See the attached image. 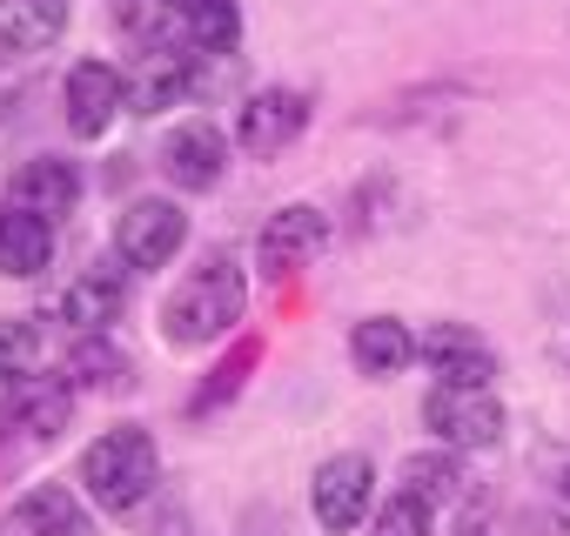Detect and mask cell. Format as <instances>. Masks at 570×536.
Wrapping results in <instances>:
<instances>
[{
  "instance_id": "14",
  "label": "cell",
  "mask_w": 570,
  "mask_h": 536,
  "mask_svg": "<svg viewBox=\"0 0 570 536\" xmlns=\"http://www.w3.org/2000/svg\"><path fill=\"white\" fill-rule=\"evenodd\" d=\"M14 536H95V516L81 509V496L75 489H61V483H41V489H28L21 503H14Z\"/></svg>"
},
{
  "instance_id": "19",
  "label": "cell",
  "mask_w": 570,
  "mask_h": 536,
  "mask_svg": "<svg viewBox=\"0 0 570 536\" xmlns=\"http://www.w3.org/2000/svg\"><path fill=\"white\" fill-rule=\"evenodd\" d=\"M68 383L75 389H121L128 383V356L108 336H81L75 356H68Z\"/></svg>"
},
{
  "instance_id": "7",
  "label": "cell",
  "mask_w": 570,
  "mask_h": 536,
  "mask_svg": "<svg viewBox=\"0 0 570 536\" xmlns=\"http://www.w3.org/2000/svg\"><path fill=\"white\" fill-rule=\"evenodd\" d=\"M303 128H309V95H296V88H262L235 115V141L248 155H282Z\"/></svg>"
},
{
  "instance_id": "23",
  "label": "cell",
  "mask_w": 570,
  "mask_h": 536,
  "mask_svg": "<svg viewBox=\"0 0 570 536\" xmlns=\"http://www.w3.org/2000/svg\"><path fill=\"white\" fill-rule=\"evenodd\" d=\"M255 356H262V343H235V349H228V356L215 363V383H208V389L195 396V416H202V409H215V403H228V396L242 389V376L255 369Z\"/></svg>"
},
{
  "instance_id": "16",
  "label": "cell",
  "mask_w": 570,
  "mask_h": 536,
  "mask_svg": "<svg viewBox=\"0 0 570 536\" xmlns=\"http://www.w3.org/2000/svg\"><path fill=\"white\" fill-rule=\"evenodd\" d=\"M350 356H356V369L363 376H403L410 363H416V336L396 322V316H370V322H356V336H350Z\"/></svg>"
},
{
  "instance_id": "22",
  "label": "cell",
  "mask_w": 570,
  "mask_h": 536,
  "mask_svg": "<svg viewBox=\"0 0 570 536\" xmlns=\"http://www.w3.org/2000/svg\"><path fill=\"white\" fill-rule=\"evenodd\" d=\"M35 363H41V329L28 316H8V322H0V383L21 389Z\"/></svg>"
},
{
  "instance_id": "18",
  "label": "cell",
  "mask_w": 570,
  "mask_h": 536,
  "mask_svg": "<svg viewBox=\"0 0 570 536\" xmlns=\"http://www.w3.org/2000/svg\"><path fill=\"white\" fill-rule=\"evenodd\" d=\"M48 261H55V221H41V215L14 208L8 221H0V276L28 282V276H41Z\"/></svg>"
},
{
  "instance_id": "2",
  "label": "cell",
  "mask_w": 570,
  "mask_h": 536,
  "mask_svg": "<svg viewBox=\"0 0 570 536\" xmlns=\"http://www.w3.org/2000/svg\"><path fill=\"white\" fill-rule=\"evenodd\" d=\"M155 469H161L155 436L135 423H115L81 449V489L95 496V509H135L155 489Z\"/></svg>"
},
{
  "instance_id": "24",
  "label": "cell",
  "mask_w": 570,
  "mask_h": 536,
  "mask_svg": "<svg viewBox=\"0 0 570 536\" xmlns=\"http://www.w3.org/2000/svg\"><path fill=\"white\" fill-rule=\"evenodd\" d=\"M430 516H436V509H430L423 496H410V489H403V496H390V503L376 509L370 536H430Z\"/></svg>"
},
{
  "instance_id": "5",
  "label": "cell",
  "mask_w": 570,
  "mask_h": 536,
  "mask_svg": "<svg viewBox=\"0 0 570 536\" xmlns=\"http://www.w3.org/2000/svg\"><path fill=\"white\" fill-rule=\"evenodd\" d=\"M181 241H188V215L175 201H128L115 221V255L128 268H161L181 255Z\"/></svg>"
},
{
  "instance_id": "13",
  "label": "cell",
  "mask_w": 570,
  "mask_h": 536,
  "mask_svg": "<svg viewBox=\"0 0 570 536\" xmlns=\"http://www.w3.org/2000/svg\"><path fill=\"white\" fill-rule=\"evenodd\" d=\"M14 201H21L28 215H41V221L75 215V201H81V175H75V161H61V155H35V161H21V168H14Z\"/></svg>"
},
{
  "instance_id": "4",
  "label": "cell",
  "mask_w": 570,
  "mask_h": 536,
  "mask_svg": "<svg viewBox=\"0 0 570 536\" xmlns=\"http://www.w3.org/2000/svg\"><path fill=\"white\" fill-rule=\"evenodd\" d=\"M309 503H316V523L330 536L363 529V516L376 509V469H370V456H330L316 469V483H309Z\"/></svg>"
},
{
  "instance_id": "12",
  "label": "cell",
  "mask_w": 570,
  "mask_h": 536,
  "mask_svg": "<svg viewBox=\"0 0 570 536\" xmlns=\"http://www.w3.org/2000/svg\"><path fill=\"white\" fill-rule=\"evenodd\" d=\"M128 309V276L115 261H95L81 282H68V296H61V322H75L81 336H108V322Z\"/></svg>"
},
{
  "instance_id": "25",
  "label": "cell",
  "mask_w": 570,
  "mask_h": 536,
  "mask_svg": "<svg viewBox=\"0 0 570 536\" xmlns=\"http://www.w3.org/2000/svg\"><path fill=\"white\" fill-rule=\"evenodd\" d=\"M563 496H570V469H563Z\"/></svg>"
},
{
  "instance_id": "26",
  "label": "cell",
  "mask_w": 570,
  "mask_h": 536,
  "mask_svg": "<svg viewBox=\"0 0 570 536\" xmlns=\"http://www.w3.org/2000/svg\"><path fill=\"white\" fill-rule=\"evenodd\" d=\"M456 536H483V529H456Z\"/></svg>"
},
{
  "instance_id": "3",
  "label": "cell",
  "mask_w": 570,
  "mask_h": 536,
  "mask_svg": "<svg viewBox=\"0 0 570 536\" xmlns=\"http://www.w3.org/2000/svg\"><path fill=\"white\" fill-rule=\"evenodd\" d=\"M423 423H430L450 449H497V443H503V403H497L490 389L436 383L430 403H423Z\"/></svg>"
},
{
  "instance_id": "9",
  "label": "cell",
  "mask_w": 570,
  "mask_h": 536,
  "mask_svg": "<svg viewBox=\"0 0 570 536\" xmlns=\"http://www.w3.org/2000/svg\"><path fill=\"white\" fill-rule=\"evenodd\" d=\"M416 356H423L443 383H456V389H490V376H497L490 343L470 336L463 322H436V329H423V336H416Z\"/></svg>"
},
{
  "instance_id": "21",
  "label": "cell",
  "mask_w": 570,
  "mask_h": 536,
  "mask_svg": "<svg viewBox=\"0 0 570 536\" xmlns=\"http://www.w3.org/2000/svg\"><path fill=\"white\" fill-rule=\"evenodd\" d=\"M108 14H115V28L128 34V41H168L175 34V8H168V0H108ZM181 41V34H175Z\"/></svg>"
},
{
  "instance_id": "11",
  "label": "cell",
  "mask_w": 570,
  "mask_h": 536,
  "mask_svg": "<svg viewBox=\"0 0 570 536\" xmlns=\"http://www.w3.org/2000/svg\"><path fill=\"white\" fill-rule=\"evenodd\" d=\"M75 416V383L68 376H28L8 396V429H21L28 443H55Z\"/></svg>"
},
{
  "instance_id": "10",
  "label": "cell",
  "mask_w": 570,
  "mask_h": 536,
  "mask_svg": "<svg viewBox=\"0 0 570 536\" xmlns=\"http://www.w3.org/2000/svg\"><path fill=\"white\" fill-rule=\"evenodd\" d=\"M228 168V135L215 121H181L168 141H161V175L175 188H215Z\"/></svg>"
},
{
  "instance_id": "1",
  "label": "cell",
  "mask_w": 570,
  "mask_h": 536,
  "mask_svg": "<svg viewBox=\"0 0 570 536\" xmlns=\"http://www.w3.org/2000/svg\"><path fill=\"white\" fill-rule=\"evenodd\" d=\"M242 302H248V282H242V268L228 255H208L188 282H175V296L161 302V336L175 349H202L215 336H228L242 322Z\"/></svg>"
},
{
  "instance_id": "17",
  "label": "cell",
  "mask_w": 570,
  "mask_h": 536,
  "mask_svg": "<svg viewBox=\"0 0 570 536\" xmlns=\"http://www.w3.org/2000/svg\"><path fill=\"white\" fill-rule=\"evenodd\" d=\"M168 8H175V34L188 54H228L242 34L235 0H168Z\"/></svg>"
},
{
  "instance_id": "6",
  "label": "cell",
  "mask_w": 570,
  "mask_h": 536,
  "mask_svg": "<svg viewBox=\"0 0 570 536\" xmlns=\"http://www.w3.org/2000/svg\"><path fill=\"white\" fill-rule=\"evenodd\" d=\"M330 241V221H323V208H309V201H296V208H275L268 221H262V235H255V268L262 276H296V268H309V255Z\"/></svg>"
},
{
  "instance_id": "27",
  "label": "cell",
  "mask_w": 570,
  "mask_h": 536,
  "mask_svg": "<svg viewBox=\"0 0 570 536\" xmlns=\"http://www.w3.org/2000/svg\"><path fill=\"white\" fill-rule=\"evenodd\" d=\"M0 221H8V215H0Z\"/></svg>"
},
{
  "instance_id": "20",
  "label": "cell",
  "mask_w": 570,
  "mask_h": 536,
  "mask_svg": "<svg viewBox=\"0 0 570 536\" xmlns=\"http://www.w3.org/2000/svg\"><path fill=\"white\" fill-rule=\"evenodd\" d=\"M403 489L423 496L430 509L436 503H463V469H456V456H410L403 463Z\"/></svg>"
},
{
  "instance_id": "15",
  "label": "cell",
  "mask_w": 570,
  "mask_h": 536,
  "mask_svg": "<svg viewBox=\"0 0 570 536\" xmlns=\"http://www.w3.org/2000/svg\"><path fill=\"white\" fill-rule=\"evenodd\" d=\"M68 28V0H0V54H41Z\"/></svg>"
},
{
  "instance_id": "8",
  "label": "cell",
  "mask_w": 570,
  "mask_h": 536,
  "mask_svg": "<svg viewBox=\"0 0 570 536\" xmlns=\"http://www.w3.org/2000/svg\"><path fill=\"white\" fill-rule=\"evenodd\" d=\"M121 108H128V81H121V68H108V61H81V68L68 75V128H75L81 141H101V135L115 128Z\"/></svg>"
}]
</instances>
